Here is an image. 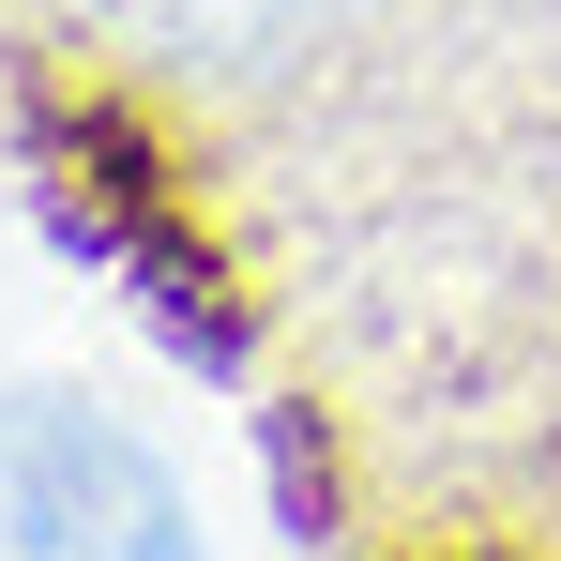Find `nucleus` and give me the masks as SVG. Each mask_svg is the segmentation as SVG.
I'll return each instance as SVG.
<instances>
[{
	"instance_id": "2",
	"label": "nucleus",
	"mask_w": 561,
	"mask_h": 561,
	"mask_svg": "<svg viewBox=\"0 0 561 561\" xmlns=\"http://www.w3.org/2000/svg\"><path fill=\"white\" fill-rule=\"evenodd\" d=\"M106 516H152L168 531V485L122 456V440H92V425L77 440L61 425L15 440V531H31V561H137V547H106Z\"/></svg>"
},
{
	"instance_id": "1",
	"label": "nucleus",
	"mask_w": 561,
	"mask_h": 561,
	"mask_svg": "<svg viewBox=\"0 0 561 561\" xmlns=\"http://www.w3.org/2000/svg\"><path fill=\"white\" fill-rule=\"evenodd\" d=\"M61 197L92 213V228L137 259V274H152V304H168V319H213V259L168 228V183H152V152H137L106 106H77V122H61Z\"/></svg>"
}]
</instances>
